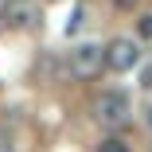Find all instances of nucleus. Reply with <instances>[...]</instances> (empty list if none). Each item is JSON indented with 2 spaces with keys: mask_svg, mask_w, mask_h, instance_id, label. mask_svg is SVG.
I'll return each mask as SVG.
<instances>
[{
  "mask_svg": "<svg viewBox=\"0 0 152 152\" xmlns=\"http://www.w3.org/2000/svg\"><path fill=\"white\" fill-rule=\"evenodd\" d=\"M137 35H140V39H152V12H144V16L137 20Z\"/></svg>",
  "mask_w": 152,
  "mask_h": 152,
  "instance_id": "obj_5",
  "label": "nucleus"
},
{
  "mask_svg": "<svg viewBox=\"0 0 152 152\" xmlns=\"http://www.w3.org/2000/svg\"><path fill=\"white\" fill-rule=\"evenodd\" d=\"M117 8H137V0H113Z\"/></svg>",
  "mask_w": 152,
  "mask_h": 152,
  "instance_id": "obj_8",
  "label": "nucleus"
},
{
  "mask_svg": "<svg viewBox=\"0 0 152 152\" xmlns=\"http://www.w3.org/2000/svg\"><path fill=\"white\" fill-rule=\"evenodd\" d=\"M98 152H129V144H125V140H117V137H109V140H102Z\"/></svg>",
  "mask_w": 152,
  "mask_h": 152,
  "instance_id": "obj_6",
  "label": "nucleus"
},
{
  "mask_svg": "<svg viewBox=\"0 0 152 152\" xmlns=\"http://www.w3.org/2000/svg\"><path fill=\"white\" fill-rule=\"evenodd\" d=\"M140 82H144V90H152V63L144 66V74H140Z\"/></svg>",
  "mask_w": 152,
  "mask_h": 152,
  "instance_id": "obj_7",
  "label": "nucleus"
},
{
  "mask_svg": "<svg viewBox=\"0 0 152 152\" xmlns=\"http://www.w3.org/2000/svg\"><path fill=\"white\" fill-rule=\"evenodd\" d=\"M66 66H70V74H74L78 82L98 78V74L105 70V47H98V43H78V47L70 51V58H66Z\"/></svg>",
  "mask_w": 152,
  "mask_h": 152,
  "instance_id": "obj_2",
  "label": "nucleus"
},
{
  "mask_svg": "<svg viewBox=\"0 0 152 152\" xmlns=\"http://www.w3.org/2000/svg\"><path fill=\"white\" fill-rule=\"evenodd\" d=\"M0 152H12V148H8V144H4V140H0Z\"/></svg>",
  "mask_w": 152,
  "mask_h": 152,
  "instance_id": "obj_9",
  "label": "nucleus"
},
{
  "mask_svg": "<svg viewBox=\"0 0 152 152\" xmlns=\"http://www.w3.org/2000/svg\"><path fill=\"white\" fill-rule=\"evenodd\" d=\"M4 27H35L39 23V4L35 0H4L0 4Z\"/></svg>",
  "mask_w": 152,
  "mask_h": 152,
  "instance_id": "obj_3",
  "label": "nucleus"
},
{
  "mask_svg": "<svg viewBox=\"0 0 152 152\" xmlns=\"http://www.w3.org/2000/svg\"><path fill=\"white\" fill-rule=\"evenodd\" d=\"M137 63H140V51H137L133 39H113V43H105V66H109L113 74H125V70H133Z\"/></svg>",
  "mask_w": 152,
  "mask_h": 152,
  "instance_id": "obj_4",
  "label": "nucleus"
},
{
  "mask_svg": "<svg viewBox=\"0 0 152 152\" xmlns=\"http://www.w3.org/2000/svg\"><path fill=\"white\" fill-rule=\"evenodd\" d=\"M129 113H133V105H129L125 90H102V94L94 98V121L102 129H125Z\"/></svg>",
  "mask_w": 152,
  "mask_h": 152,
  "instance_id": "obj_1",
  "label": "nucleus"
}]
</instances>
